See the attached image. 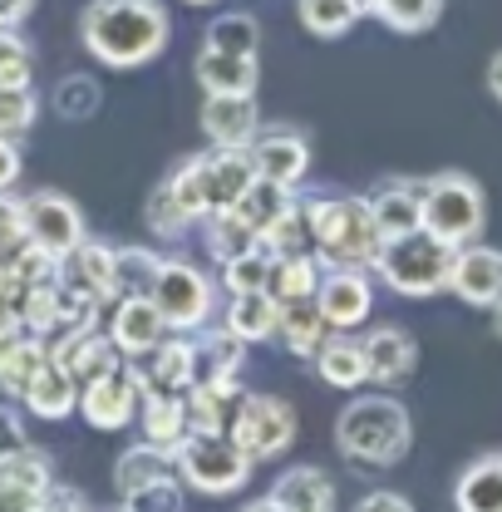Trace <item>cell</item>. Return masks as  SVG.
Segmentation results:
<instances>
[{"mask_svg": "<svg viewBox=\"0 0 502 512\" xmlns=\"http://www.w3.org/2000/svg\"><path fill=\"white\" fill-rule=\"evenodd\" d=\"M335 444L350 463H365V468H394L409 444H414V419L409 409L379 389V394H355L340 419H335Z\"/></svg>", "mask_w": 502, "mask_h": 512, "instance_id": "obj_2", "label": "cell"}, {"mask_svg": "<svg viewBox=\"0 0 502 512\" xmlns=\"http://www.w3.org/2000/svg\"><path fill=\"white\" fill-rule=\"evenodd\" d=\"M493 330H498V340H502V301L493 306Z\"/></svg>", "mask_w": 502, "mask_h": 512, "instance_id": "obj_59", "label": "cell"}, {"mask_svg": "<svg viewBox=\"0 0 502 512\" xmlns=\"http://www.w3.org/2000/svg\"><path fill=\"white\" fill-rule=\"evenodd\" d=\"M251 163H256V178H271V183H281V188H301L306 183V173H311V143H306V133L301 128H256V138L247 143Z\"/></svg>", "mask_w": 502, "mask_h": 512, "instance_id": "obj_12", "label": "cell"}, {"mask_svg": "<svg viewBox=\"0 0 502 512\" xmlns=\"http://www.w3.org/2000/svg\"><path fill=\"white\" fill-rule=\"evenodd\" d=\"M10 271H15V281L25 286V291H35V286H55L60 281V256L40 252V247H20V252L10 256Z\"/></svg>", "mask_w": 502, "mask_h": 512, "instance_id": "obj_47", "label": "cell"}, {"mask_svg": "<svg viewBox=\"0 0 502 512\" xmlns=\"http://www.w3.org/2000/svg\"><path fill=\"white\" fill-rule=\"evenodd\" d=\"M315 370H320V380L330 384V389H360V384H370V365H365V345L355 340V335H325L320 340V350L311 355Z\"/></svg>", "mask_w": 502, "mask_h": 512, "instance_id": "obj_24", "label": "cell"}, {"mask_svg": "<svg viewBox=\"0 0 502 512\" xmlns=\"http://www.w3.org/2000/svg\"><path fill=\"white\" fill-rule=\"evenodd\" d=\"M183 478H163V483H153V488H138V493H128L119 498V508L124 512H183Z\"/></svg>", "mask_w": 502, "mask_h": 512, "instance_id": "obj_49", "label": "cell"}, {"mask_svg": "<svg viewBox=\"0 0 502 512\" xmlns=\"http://www.w3.org/2000/svg\"><path fill=\"white\" fill-rule=\"evenodd\" d=\"M370 212H375L384 242L404 237V232H419L424 227V183H384L370 197Z\"/></svg>", "mask_w": 502, "mask_h": 512, "instance_id": "obj_25", "label": "cell"}, {"mask_svg": "<svg viewBox=\"0 0 502 512\" xmlns=\"http://www.w3.org/2000/svg\"><path fill=\"white\" fill-rule=\"evenodd\" d=\"M138 424H143V439L158 448H173L188 439V404L183 394H168V389H143V404H138Z\"/></svg>", "mask_w": 502, "mask_h": 512, "instance_id": "obj_23", "label": "cell"}, {"mask_svg": "<svg viewBox=\"0 0 502 512\" xmlns=\"http://www.w3.org/2000/svg\"><path fill=\"white\" fill-rule=\"evenodd\" d=\"M207 197H212V212H227L237 207V197L256 183V163H251L247 148H207Z\"/></svg>", "mask_w": 502, "mask_h": 512, "instance_id": "obj_22", "label": "cell"}, {"mask_svg": "<svg viewBox=\"0 0 502 512\" xmlns=\"http://www.w3.org/2000/svg\"><path fill=\"white\" fill-rule=\"evenodd\" d=\"M148 227H153L158 237H183V232H188V227H197V222H192L188 212L178 207V197H173V192H168V183H163V188L148 197Z\"/></svg>", "mask_w": 502, "mask_h": 512, "instance_id": "obj_50", "label": "cell"}, {"mask_svg": "<svg viewBox=\"0 0 502 512\" xmlns=\"http://www.w3.org/2000/svg\"><path fill=\"white\" fill-rule=\"evenodd\" d=\"M35 0H0V25H25Z\"/></svg>", "mask_w": 502, "mask_h": 512, "instance_id": "obj_55", "label": "cell"}, {"mask_svg": "<svg viewBox=\"0 0 502 512\" xmlns=\"http://www.w3.org/2000/svg\"><path fill=\"white\" fill-rule=\"evenodd\" d=\"M375 276L394 291V296H409V301H424V296H439L448 291V276H453V247L439 242L434 232H404V237H389L384 252H379Z\"/></svg>", "mask_w": 502, "mask_h": 512, "instance_id": "obj_4", "label": "cell"}, {"mask_svg": "<svg viewBox=\"0 0 502 512\" xmlns=\"http://www.w3.org/2000/svg\"><path fill=\"white\" fill-rule=\"evenodd\" d=\"M188 5H217V0H188Z\"/></svg>", "mask_w": 502, "mask_h": 512, "instance_id": "obj_60", "label": "cell"}, {"mask_svg": "<svg viewBox=\"0 0 502 512\" xmlns=\"http://www.w3.org/2000/svg\"><path fill=\"white\" fill-rule=\"evenodd\" d=\"M25 242H30L25 237V197L0 192V261H10Z\"/></svg>", "mask_w": 502, "mask_h": 512, "instance_id": "obj_51", "label": "cell"}, {"mask_svg": "<svg viewBox=\"0 0 502 512\" xmlns=\"http://www.w3.org/2000/svg\"><path fill=\"white\" fill-rule=\"evenodd\" d=\"M242 375H217V380H197L183 389V404H188V424L197 434H227L232 429V414L242 404Z\"/></svg>", "mask_w": 502, "mask_h": 512, "instance_id": "obj_18", "label": "cell"}, {"mask_svg": "<svg viewBox=\"0 0 502 512\" xmlns=\"http://www.w3.org/2000/svg\"><path fill=\"white\" fill-rule=\"evenodd\" d=\"M242 365H247V340H237L227 325H217V330L202 325V330H197V380L242 375Z\"/></svg>", "mask_w": 502, "mask_h": 512, "instance_id": "obj_33", "label": "cell"}, {"mask_svg": "<svg viewBox=\"0 0 502 512\" xmlns=\"http://www.w3.org/2000/svg\"><path fill=\"white\" fill-rule=\"evenodd\" d=\"M197 84H202V94H256V60L202 50L197 55Z\"/></svg>", "mask_w": 502, "mask_h": 512, "instance_id": "obj_31", "label": "cell"}, {"mask_svg": "<svg viewBox=\"0 0 502 512\" xmlns=\"http://www.w3.org/2000/svg\"><path fill=\"white\" fill-rule=\"evenodd\" d=\"M148 301L158 306V316L168 320V330L197 335V330L212 320V311H217V286H212V276L197 271L192 261L163 256V266H158V276H153V286H148Z\"/></svg>", "mask_w": 502, "mask_h": 512, "instance_id": "obj_7", "label": "cell"}, {"mask_svg": "<svg viewBox=\"0 0 502 512\" xmlns=\"http://www.w3.org/2000/svg\"><path fill=\"white\" fill-rule=\"evenodd\" d=\"M355 10H360V15H375V10H379V0H355Z\"/></svg>", "mask_w": 502, "mask_h": 512, "instance_id": "obj_58", "label": "cell"}, {"mask_svg": "<svg viewBox=\"0 0 502 512\" xmlns=\"http://www.w3.org/2000/svg\"><path fill=\"white\" fill-rule=\"evenodd\" d=\"M163 478H178V463H173V453L158 444H133L119 453V463H114V488H119V498L128 493H138V488H153V483H163Z\"/></svg>", "mask_w": 502, "mask_h": 512, "instance_id": "obj_26", "label": "cell"}, {"mask_svg": "<svg viewBox=\"0 0 502 512\" xmlns=\"http://www.w3.org/2000/svg\"><path fill=\"white\" fill-rule=\"evenodd\" d=\"M20 168H25L20 143H15V138H0V192H10L20 183Z\"/></svg>", "mask_w": 502, "mask_h": 512, "instance_id": "obj_53", "label": "cell"}, {"mask_svg": "<svg viewBox=\"0 0 502 512\" xmlns=\"http://www.w3.org/2000/svg\"><path fill=\"white\" fill-rule=\"evenodd\" d=\"M360 345H365L370 384H379V389H399L419 365V345L404 325H375L370 335H360Z\"/></svg>", "mask_w": 502, "mask_h": 512, "instance_id": "obj_16", "label": "cell"}, {"mask_svg": "<svg viewBox=\"0 0 502 512\" xmlns=\"http://www.w3.org/2000/svg\"><path fill=\"white\" fill-rule=\"evenodd\" d=\"M242 512H281V508H276L271 498H256V503H247V508H242Z\"/></svg>", "mask_w": 502, "mask_h": 512, "instance_id": "obj_57", "label": "cell"}, {"mask_svg": "<svg viewBox=\"0 0 502 512\" xmlns=\"http://www.w3.org/2000/svg\"><path fill=\"white\" fill-rule=\"evenodd\" d=\"M315 306L330 330H360L370 311H375V281L370 271H355V266H325L320 271V286H315Z\"/></svg>", "mask_w": 502, "mask_h": 512, "instance_id": "obj_10", "label": "cell"}, {"mask_svg": "<svg viewBox=\"0 0 502 512\" xmlns=\"http://www.w3.org/2000/svg\"><path fill=\"white\" fill-rule=\"evenodd\" d=\"M330 335V325L320 316V306H315V296H301V301H286L281 306V325H276V340L291 350V355H301V360H311L315 350H320V340Z\"/></svg>", "mask_w": 502, "mask_h": 512, "instance_id": "obj_30", "label": "cell"}, {"mask_svg": "<svg viewBox=\"0 0 502 512\" xmlns=\"http://www.w3.org/2000/svg\"><path fill=\"white\" fill-rule=\"evenodd\" d=\"M320 256L301 252V256H271V276H266V296H276V306L286 301H301V296H315L320 286Z\"/></svg>", "mask_w": 502, "mask_h": 512, "instance_id": "obj_34", "label": "cell"}, {"mask_svg": "<svg viewBox=\"0 0 502 512\" xmlns=\"http://www.w3.org/2000/svg\"><path fill=\"white\" fill-rule=\"evenodd\" d=\"M60 281L109 306V301H114V247L84 237L69 256H60Z\"/></svg>", "mask_w": 502, "mask_h": 512, "instance_id": "obj_19", "label": "cell"}, {"mask_svg": "<svg viewBox=\"0 0 502 512\" xmlns=\"http://www.w3.org/2000/svg\"><path fill=\"white\" fill-rule=\"evenodd\" d=\"M197 380V340L188 335H168L158 350H153V365L143 370L148 389H168V394H183Z\"/></svg>", "mask_w": 502, "mask_h": 512, "instance_id": "obj_28", "label": "cell"}, {"mask_svg": "<svg viewBox=\"0 0 502 512\" xmlns=\"http://www.w3.org/2000/svg\"><path fill=\"white\" fill-rule=\"evenodd\" d=\"M163 256L148 247H114V301L119 296H148Z\"/></svg>", "mask_w": 502, "mask_h": 512, "instance_id": "obj_41", "label": "cell"}, {"mask_svg": "<svg viewBox=\"0 0 502 512\" xmlns=\"http://www.w3.org/2000/svg\"><path fill=\"white\" fill-rule=\"evenodd\" d=\"M266 276H271V252H266V247H251V252L222 261V296L266 291Z\"/></svg>", "mask_w": 502, "mask_h": 512, "instance_id": "obj_44", "label": "cell"}, {"mask_svg": "<svg viewBox=\"0 0 502 512\" xmlns=\"http://www.w3.org/2000/svg\"><path fill=\"white\" fill-rule=\"evenodd\" d=\"M291 197H296L291 188H281V183H271V178H256V183H251V188L237 197V207H227V212H237L251 232L261 237V232H266V227L281 217V207H286Z\"/></svg>", "mask_w": 502, "mask_h": 512, "instance_id": "obj_39", "label": "cell"}, {"mask_svg": "<svg viewBox=\"0 0 502 512\" xmlns=\"http://www.w3.org/2000/svg\"><path fill=\"white\" fill-rule=\"evenodd\" d=\"M448 291L463 301V306H478V311H493L502 301V252L488 242H468L453 252V276H448Z\"/></svg>", "mask_w": 502, "mask_h": 512, "instance_id": "obj_14", "label": "cell"}, {"mask_svg": "<svg viewBox=\"0 0 502 512\" xmlns=\"http://www.w3.org/2000/svg\"><path fill=\"white\" fill-rule=\"evenodd\" d=\"M375 15L394 35H424L443 15V0H379Z\"/></svg>", "mask_w": 502, "mask_h": 512, "instance_id": "obj_45", "label": "cell"}, {"mask_svg": "<svg viewBox=\"0 0 502 512\" xmlns=\"http://www.w3.org/2000/svg\"><path fill=\"white\" fill-rule=\"evenodd\" d=\"M202 50H222V55H247V60H256V50H261V25H256V15H247V10L217 15V20L207 25V35H202Z\"/></svg>", "mask_w": 502, "mask_h": 512, "instance_id": "obj_37", "label": "cell"}, {"mask_svg": "<svg viewBox=\"0 0 502 512\" xmlns=\"http://www.w3.org/2000/svg\"><path fill=\"white\" fill-rule=\"evenodd\" d=\"M99 104H104V89H99L89 74H64L60 84H55V94H50V109L60 114L64 124L94 119V114H99Z\"/></svg>", "mask_w": 502, "mask_h": 512, "instance_id": "obj_42", "label": "cell"}, {"mask_svg": "<svg viewBox=\"0 0 502 512\" xmlns=\"http://www.w3.org/2000/svg\"><path fill=\"white\" fill-rule=\"evenodd\" d=\"M30 40L20 35V25H0V84H30Z\"/></svg>", "mask_w": 502, "mask_h": 512, "instance_id": "obj_48", "label": "cell"}, {"mask_svg": "<svg viewBox=\"0 0 502 512\" xmlns=\"http://www.w3.org/2000/svg\"><path fill=\"white\" fill-rule=\"evenodd\" d=\"M104 335L114 340V350L124 360H143V355H153L168 340V320L158 316V306L148 296H119V301H109Z\"/></svg>", "mask_w": 502, "mask_h": 512, "instance_id": "obj_13", "label": "cell"}, {"mask_svg": "<svg viewBox=\"0 0 502 512\" xmlns=\"http://www.w3.org/2000/svg\"><path fill=\"white\" fill-rule=\"evenodd\" d=\"M355 512H419L404 493H365L360 503H355Z\"/></svg>", "mask_w": 502, "mask_h": 512, "instance_id": "obj_54", "label": "cell"}, {"mask_svg": "<svg viewBox=\"0 0 502 512\" xmlns=\"http://www.w3.org/2000/svg\"><path fill=\"white\" fill-rule=\"evenodd\" d=\"M25 444H30V434H25V419H20L10 404H0V458L20 453Z\"/></svg>", "mask_w": 502, "mask_h": 512, "instance_id": "obj_52", "label": "cell"}, {"mask_svg": "<svg viewBox=\"0 0 502 512\" xmlns=\"http://www.w3.org/2000/svg\"><path fill=\"white\" fill-rule=\"evenodd\" d=\"M25 237L50 256H69L84 242V212L64 192H30L25 197Z\"/></svg>", "mask_w": 502, "mask_h": 512, "instance_id": "obj_11", "label": "cell"}, {"mask_svg": "<svg viewBox=\"0 0 502 512\" xmlns=\"http://www.w3.org/2000/svg\"><path fill=\"white\" fill-rule=\"evenodd\" d=\"M306 217H311V237L320 266H355V271H375L384 252V232H379L370 197H301Z\"/></svg>", "mask_w": 502, "mask_h": 512, "instance_id": "obj_3", "label": "cell"}, {"mask_svg": "<svg viewBox=\"0 0 502 512\" xmlns=\"http://www.w3.org/2000/svg\"><path fill=\"white\" fill-rule=\"evenodd\" d=\"M168 10L158 0H89L79 15L84 50L109 69H138L168 50Z\"/></svg>", "mask_w": 502, "mask_h": 512, "instance_id": "obj_1", "label": "cell"}, {"mask_svg": "<svg viewBox=\"0 0 502 512\" xmlns=\"http://www.w3.org/2000/svg\"><path fill=\"white\" fill-rule=\"evenodd\" d=\"M50 360L60 365L64 375H74L79 384H89L94 375L114 370L124 355H119L114 340L94 325V330H55V340H50Z\"/></svg>", "mask_w": 502, "mask_h": 512, "instance_id": "obj_17", "label": "cell"}, {"mask_svg": "<svg viewBox=\"0 0 502 512\" xmlns=\"http://www.w3.org/2000/svg\"><path fill=\"white\" fill-rule=\"evenodd\" d=\"M143 370L138 365H114V370H104V375H94L89 384H79V414L94 424V429H104V434H114V429H128L133 419H138V404H143Z\"/></svg>", "mask_w": 502, "mask_h": 512, "instance_id": "obj_9", "label": "cell"}, {"mask_svg": "<svg viewBox=\"0 0 502 512\" xmlns=\"http://www.w3.org/2000/svg\"><path fill=\"white\" fill-rule=\"evenodd\" d=\"M202 247H207V256H212L217 266H222V261H232V256L261 247V237L251 232L237 212H207V217H202Z\"/></svg>", "mask_w": 502, "mask_h": 512, "instance_id": "obj_35", "label": "cell"}, {"mask_svg": "<svg viewBox=\"0 0 502 512\" xmlns=\"http://www.w3.org/2000/svg\"><path fill=\"white\" fill-rule=\"evenodd\" d=\"M227 434L251 463L281 458L286 448L296 444V409L286 399H276V394H242Z\"/></svg>", "mask_w": 502, "mask_h": 512, "instance_id": "obj_8", "label": "cell"}, {"mask_svg": "<svg viewBox=\"0 0 502 512\" xmlns=\"http://www.w3.org/2000/svg\"><path fill=\"white\" fill-rule=\"evenodd\" d=\"M261 247L271 256H301V252H315V237H311V217H306V202L291 197L281 207V217L261 232Z\"/></svg>", "mask_w": 502, "mask_h": 512, "instance_id": "obj_38", "label": "cell"}, {"mask_svg": "<svg viewBox=\"0 0 502 512\" xmlns=\"http://www.w3.org/2000/svg\"><path fill=\"white\" fill-rule=\"evenodd\" d=\"M202 138L212 148H247L261 128V109H256V94H207L202 99Z\"/></svg>", "mask_w": 502, "mask_h": 512, "instance_id": "obj_15", "label": "cell"}, {"mask_svg": "<svg viewBox=\"0 0 502 512\" xmlns=\"http://www.w3.org/2000/svg\"><path fill=\"white\" fill-rule=\"evenodd\" d=\"M173 463H178L183 488L202 493V498L242 493L247 478H251V468H256L247 453L232 444V434H197V429H188V439L173 448Z\"/></svg>", "mask_w": 502, "mask_h": 512, "instance_id": "obj_5", "label": "cell"}, {"mask_svg": "<svg viewBox=\"0 0 502 512\" xmlns=\"http://www.w3.org/2000/svg\"><path fill=\"white\" fill-rule=\"evenodd\" d=\"M237 340L261 345V340H276V325H281V306L276 296L266 291H247V296H227V320H222Z\"/></svg>", "mask_w": 502, "mask_h": 512, "instance_id": "obj_29", "label": "cell"}, {"mask_svg": "<svg viewBox=\"0 0 502 512\" xmlns=\"http://www.w3.org/2000/svg\"><path fill=\"white\" fill-rule=\"evenodd\" d=\"M453 508L458 512H502V453H488L468 463L453 483Z\"/></svg>", "mask_w": 502, "mask_h": 512, "instance_id": "obj_27", "label": "cell"}, {"mask_svg": "<svg viewBox=\"0 0 502 512\" xmlns=\"http://www.w3.org/2000/svg\"><path fill=\"white\" fill-rule=\"evenodd\" d=\"M30 414H40V419H69L74 409H79V380L74 375H64L60 365L50 360L40 375H35V384L25 389V399H20Z\"/></svg>", "mask_w": 502, "mask_h": 512, "instance_id": "obj_32", "label": "cell"}, {"mask_svg": "<svg viewBox=\"0 0 502 512\" xmlns=\"http://www.w3.org/2000/svg\"><path fill=\"white\" fill-rule=\"evenodd\" d=\"M35 114H40V104H35L30 84H0V138H25Z\"/></svg>", "mask_w": 502, "mask_h": 512, "instance_id": "obj_46", "label": "cell"}, {"mask_svg": "<svg viewBox=\"0 0 502 512\" xmlns=\"http://www.w3.org/2000/svg\"><path fill=\"white\" fill-rule=\"evenodd\" d=\"M163 183H168V192L178 197V207L188 212L192 222H202V217L212 212V197H207V158H202V153L183 158V163H178V168H173Z\"/></svg>", "mask_w": 502, "mask_h": 512, "instance_id": "obj_40", "label": "cell"}, {"mask_svg": "<svg viewBox=\"0 0 502 512\" xmlns=\"http://www.w3.org/2000/svg\"><path fill=\"white\" fill-rule=\"evenodd\" d=\"M488 227V197L468 173H439L424 183V232H434L453 252L478 242Z\"/></svg>", "mask_w": 502, "mask_h": 512, "instance_id": "obj_6", "label": "cell"}, {"mask_svg": "<svg viewBox=\"0 0 502 512\" xmlns=\"http://www.w3.org/2000/svg\"><path fill=\"white\" fill-rule=\"evenodd\" d=\"M488 89H493V99L502 104V50L493 55V64H488Z\"/></svg>", "mask_w": 502, "mask_h": 512, "instance_id": "obj_56", "label": "cell"}, {"mask_svg": "<svg viewBox=\"0 0 502 512\" xmlns=\"http://www.w3.org/2000/svg\"><path fill=\"white\" fill-rule=\"evenodd\" d=\"M296 15H301V25L311 30L315 40H340L360 20L355 0H296Z\"/></svg>", "mask_w": 502, "mask_h": 512, "instance_id": "obj_43", "label": "cell"}, {"mask_svg": "<svg viewBox=\"0 0 502 512\" xmlns=\"http://www.w3.org/2000/svg\"><path fill=\"white\" fill-rule=\"evenodd\" d=\"M0 483H5V488H20V493L45 498V493L55 488V463H50V453H45V448L25 444L20 453L0 458Z\"/></svg>", "mask_w": 502, "mask_h": 512, "instance_id": "obj_36", "label": "cell"}, {"mask_svg": "<svg viewBox=\"0 0 502 512\" xmlns=\"http://www.w3.org/2000/svg\"><path fill=\"white\" fill-rule=\"evenodd\" d=\"M266 498L281 512H335V483H330L325 468L296 463V468H286V473L271 483Z\"/></svg>", "mask_w": 502, "mask_h": 512, "instance_id": "obj_20", "label": "cell"}, {"mask_svg": "<svg viewBox=\"0 0 502 512\" xmlns=\"http://www.w3.org/2000/svg\"><path fill=\"white\" fill-rule=\"evenodd\" d=\"M50 365V340L45 335H5L0 340V394L10 399H25V389L35 384V375Z\"/></svg>", "mask_w": 502, "mask_h": 512, "instance_id": "obj_21", "label": "cell"}]
</instances>
